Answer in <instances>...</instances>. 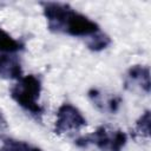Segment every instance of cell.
Segmentation results:
<instances>
[{
	"instance_id": "cell-1",
	"label": "cell",
	"mask_w": 151,
	"mask_h": 151,
	"mask_svg": "<svg viewBox=\"0 0 151 151\" xmlns=\"http://www.w3.org/2000/svg\"><path fill=\"white\" fill-rule=\"evenodd\" d=\"M40 6L42 7L47 29L53 33L90 38L100 31L94 20L76 11L68 4L46 1L40 2Z\"/></svg>"
},
{
	"instance_id": "cell-2",
	"label": "cell",
	"mask_w": 151,
	"mask_h": 151,
	"mask_svg": "<svg viewBox=\"0 0 151 151\" xmlns=\"http://www.w3.org/2000/svg\"><path fill=\"white\" fill-rule=\"evenodd\" d=\"M41 92V80L34 76H22L9 90L12 99L24 110L32 114L40 116L44 112L42 106L38 103Z\"/></svg>"
},
{
	"instance_id": "cell-3",
	"label": "cell",
	"mask_w": 151,
	"mask_h": 151,
	"mask_svg": "<svg viewBox=\"0 0 151 151\" xmlns=\"http://www.w3.org/2000/svg\"><path fill=\"white\" fill-rule=\"evenodd\" d=\"M127 136L124 131L114 129L107 125H101L92 133L79 137L76 140V145L80 147H87L94 145L101 151H122L126 145Z\"/></svg>"
},
{
	"instance_id": "cell-4",
	"label": "cell",
	"mask_w": 151,
	"mask_h": 151,
	"mask_svg": "<svg viewBox=\"0 0 151 151\" xmlns=\"http://www.w3.org/2000/svg\"><path fill=\"white\" fill-rule=\"evenodd\" d=\"M87 122L83 113L72 104L64 103L57 111V119L54 123V133L64 134L71 131H77L86 126Z\"/></svg>"
},
{
	"instance_id": "cell-5",
	"label": "cell",
	"mask_w": 151,
	"mask_h": 151,
	"mask_svg": "<svg viewBox=\"0 0 151 151\" xmlns=\"http://www.w3.org/2000/svg\"><path fill=\"white\" fill-rule=\"evenodd\" d=\"M125 88L131 91H143L146 94L150 93V68L144 65H133L131 66L125 74Z\"/></svg>"
},
{
	"instance_id": "cell-6",
	"label": "cell",
	"mask_w": 151,
	"mask_h": 151,
	"mask_svg": "<svg viewBox=\"0 0 151 151\" xmlns=\"http://www.w3.org/2000/svg\"><path fill=\"white\" fill-rule=\"evenodd\" d=\"M87 94L96 109L103 113H116L122 104L120 96L99 88H90Z\"/></svg>"
},
{
	"instance_id": "cell-7",
	"label": "cell",
	"mask_w": 151,
	"mask_h": 151,
	"mask_svg": "<svg viewBox=\"0 0 151 151\" xmlns=\"http://www.w3.org/2000/svg\"><path fill=\"white\" fill-rule=\"evenodd\" d=\"M0 77L5 79H20L22 68L17 54H0Z\"/></svg>"
},
{
	"instance_id": "cell-8",
	"label": "cell",
	"mask_w": 151,
	"mask_h": 151,
	"mask_svg": "<svg viewBox=\"0 0 151 151\" xmlns=\"http://www.w3.org/2000/svg\"><path fill=\"white\" fill-rule=\"evenodd\" d=\"M0 151H42L41 149L19 139L0 136Z\"/></svg>"
},
{
	"instance_id": "cell-9",
	"label": "cell",
	"mask_w": 151,
	"mask_h": 151,
	"mask_svg": "<svg viewBox=\"0 0 151 151\" xmlns=\"http://www.w3.org/2000/svg\"><path fill=\"white\" fill-rule=\"evenodd\" d=\"M24 48V44L13 38L0 27V54H17Z\"/></svg>"
},
{
	"instance_id": "cell-10",
	"label": "cell",
	"mask_w": 151,
	"mask_h": 151,
	"mask_svg": "<svg viewBox=\"0 0 151 151\" xmlns=\"http://www.w3.org/2000/svg\"><path fill=\"white\" fill-rule=\"evenodd\" d=\"M132 137L139 139H149L150 138V110H146L142 116L137 119L136 125L132 130Z\"/></svg>"
},
{
	"instance_id": "cell-11",
	"label": "cell",
	"mask_w": 151,
	"mask_h": 151,
	"mask_svg": "<svg viewBox=\"0 0 151 151\" xmlns=\"http://www.w3.org/2000/svg\"><path fill=\"white\" fill-rule=\"evenodd\" d=\"M110 44H111V38L106 33H103L100 31L93 34L92 37L87 38V41H86L87 48L93 52H99L101 50H105Z\"/></svg>"
}]
</instances>
